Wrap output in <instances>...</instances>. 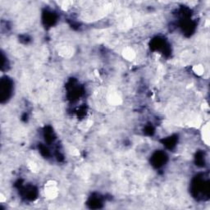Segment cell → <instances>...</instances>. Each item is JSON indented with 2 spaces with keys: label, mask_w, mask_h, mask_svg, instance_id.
Listing matches in <instances>:
<instances>
[{
  "label": "cell",
  "mask_w": 210,
  "mask_h": 210,
  "mask_svg": "<svg viewBox=\"0 0 210 210\" xmlns=\"http://www.w3.org/2000/svg\"><path fill=\"white\" fill-rule=\"evenodd\" d=\"M123 56L124 58H126L128 60H132L135 58V52L133 51L130 48H126L124 52H123Z\"/></svg>",
  "instance_id": "7a4b0ae2"
},
{
  "label": "cell",
  "mask_w": 210,
  "mask_h": 210,
  "mask_svg": "<svg viewBox=\"0 0 210 210\" xmlns=\"http://www.w3.org/2000/svg\"><path fill=\"white\" fill-rule=\"evenodd\" d=\"M194 70H195V72L198 74V75H202L204 71V68H203L202 65H198L194 68Z\"/></svg>",
  "instance_id": "3957f363"
},
{
  "label": "cell",
  "mask_w": 210,
  "mask_h": 210,
  "mask_svg": "<svg viewBox=\"0 0 210 210\" xmlns=\"http://www.w3.org/2000/svg\"><path fill=\"white\" fill-rule=\"evenodd\" d=\"M202 135L204 142L205 143V145H209V123H207V124H205L204 126Z\"/></svg>",
  "instance_id": "6da1fadb"
}]
</instances>
